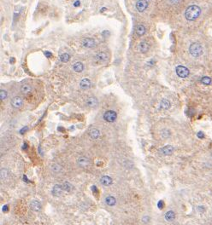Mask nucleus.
Returning <instances> with one entry per match:
<instances>
[{
	"mask_svg": "<svg viewBox=\"0 0 212 225\" xmlns=\"http://www.w3.org/2000/svg\"><path fill=\"white\" fill-rule=\"evenodd\" d=\"M117 118V114L115 111H112V110H109L107 112L104 113V119L105 121L107 122H110V123H112L114 121H116Z\"/></svg>",
	"mask_w": 212,
	"mask_h": 225,
	"instance_id": "nucleus-3",
	"label": "nucleus"
},
{
	"mask_svg": "<svg viewBox=\"0 0 212 225\" xmlns=\"http://www.w3.org/2000/svg\"><path fill=\"white\" fill-rule=\"evenodd\" d=\"M50 169L53 172L55 173H58L62 171V167L58 165V164H53L51 166H50Z\"/></svg>",
	"mask_w": 212,
	"mask_h": 225,
	"instance_id": "nucleus-26",
	"label": "nucleus"
},
{
	"mask_svg": "<svg viewBox=\"0 0 212 225\" xmlns=\"http://www.w3.org/2000/svg\"><path fill=\"white\" fill-rule=\"evenodd\" d=\"M211 78H209V77H204V78H202V79H201V82H202L203 84H206V85L211 84Z\"/></svg>",
	"mask_w": 212,
	"mask_h": 225,
	"instance_id": "nucleus-28",
	"label": "nucleus"
},
{
	"mask_svg": "<svg viewBox=\"0 0 212 225\" xmlns=\"http://www.w3.org/2000/svg\"><path fill=\"white\" fill-rule=\"evenodd\" d=\"M9 176V171L8 169L6 168H2L1 169V172H0V176H1V179L2 180H4L8 177Z\"/></svg>",
	"mask_w": 212,
	"mask_h": 225,
	"instance_id": "nucleus-25",
	"label": "nucleus"
},
{
	"mask_svg": "<svg viewBox=\"0 0 212 225\" xmlns=\"http://www.w3.org/2000/svg\"><path fill=\"white\" fill-rule=\"evenodd\" d=\"M142 221L144 222V223H148L149 221H150V218L148 217V216H145V217H143V218H142Z\"/></svg>",
	"mask_w": 212,
	"mask_h": 225,
	"instance_id": "nucleus-30",
	"label": "nucleus"
},
{
	"mask_svg": "<svg viewBox=\"0 0 212 225\" xmlns=\"http://www.w3.org/2000/svg\"><path fill=\"white\" fill-rule=\"evenodd\" d=\"M198 136L199 138H204V136H204V133L200 131V132H198Z\"/></svg>",
	"mask_w": 212,
	"mask_h": 225,
	"instance_id": "nucleus-34",
	"label": "nucleus"
},
{
	"mask_svg": "<svg viewBox=\"0 0 212 225\" xmlns=\"http://www.w3.org/2000/svg\"><path fill=\"white\" fill-rule=\"evenodd\" d=\"M63 185H60V184H56L54 185V187L52 188V195L56 197H59L62 195L63 194Z\"/></svg>",
	"mask_w": 212,
	"mask_h": 225,
	"instance_id": "nucleus-7",
	"label": "nucleus"
},
{
	"mask_svg": "<svg viewBox=\"0 0 212 225\" xmlns=\"http://www.w3.org/2000/svg\"><path fill=\"white\" fill-rule=\"evenodd\" d=\"M95 59L98 62H104L108 60V55L106 52H99L96 55Z\"/></svg>",
	"mask_w": 212,
	"mask_h": 225,
	"instance_id": "nucleus-9",
	"label": "nucleus"
},
{
	"mask_svg": "<svg viewBox=\"0 0 212 225\" xmlns=\"http://www.w3.org/2000/svg\"><path fill=\"white\" fill-rule=\"evenodd\" d=\"M149 49H150V45H149V44H148L147 42L143 41V42L140 43V50L141 53H147Z\"/></svg>",
	"mask_w": 212,
	"mask_h": 225,
	"instance_id": "nucleus-16",
	"label": "nucleus"
},
{
	"mask_svg": "<svg viewBox=\"0 0 212 225\" xmlns=\"http://www.w3.org/2000/svg\"><path fill=\"white\" fill-rule=\"evenodd\" d=\"M104 10H106V9H105V8H103V9H101L100 11L102 12V11H104Z\"/></svg>",
	"mask_w": 212,
	"mask_h": 225,
	"instance_id": "nucleus-41",
	"label": "nucleus"
},
{
	"mask_svg": "<svg viewBox=\"0 0 212 225\" xmlns=\"http://www.w3.org/2000/svg\"><path fill=\"white\" fill-rule=\"evenodd\" d=\"M45 55H46V57H48V58H50V57H51V53H50V52H49V51L45 52Z\"/></svg>",
	"mask_w": 212,
	"mask_h": 225,
	"instance_id": "nucleus-33",
	"label": "nucleus"
},
{
	"mask_svg": "<svg viewBox=\"0 0 212 225\" xmlns=\"http://www.w3.org/2000/svg\"><path fill=\"white\" fill-rule=\"evenodd\" d=\"M175 72H176V74H177V75H178L180 78H187V77L189 75V74H190L188 69H187L186 67L181 66V65L176 67V68H175Z\"/></svg>",
	"mask_w": 212,
	"mask_h": 225,
	"instance_id": "nucleus-4",
	"label": "nucleus"
},
{
	"mask_svg": "<svg viewBox=\"0 0 212 225\" xmlns=\"http://www.w3.org/2000/svg\"><path fill=\"white\" fill-rule=\"evenodd\" d=\"M159 151H160V153L163 155H170L174 152V148L171 145H167V146H164V148L160 149Z\"/></svg>",
	"mask_w": 212,
	"mask_h": 225,
	"instance_id": "nucleus-11",
	"label": "nucleus"
},
{
	"mask_svg": "<svg viewBox=\"0 0 212 225\" xmlns=\"http://www.w3.org/2000/svg\"><path fill=\"white\" fill-rule=\"evenodd\" d=\"M89 135H90V136H91L93 139H97V138L99 137V136H100V132H99V130H98L97 129H96V128H93V129L90 130V131H89Z\"/></svg>",
	"mask_w": 212,
	"mask_h": 225,
	"instance_id": "nucleus-18",
	"label": "nucleus"
},
{
	"mask_svg": "<svg viewBox=\"0 0 212 225\" xmlns=\"http://www.w3.org/2000/svg\"><path fill=\"white\" fill-rule=\"evenodd\" d=\"M148 7V3L145 0H139L136 3V9L139 12H143Z\"/></svg>",
	"mask_w": 212,
	"mask_h": 225,
	"instance_id": "nucleus-8",
	"label": "nucleus"
},
{
	"mask_svg": "<svg viewBox=\"0 0 212 225\" xmlns=\"http://www.w3.org/2000/svg\"><path fill=\"white\" fill-rule=\"evenodd\" d=\"M98 104V101H97V99L96 97H89L87 100V105L89 107H92V108H94L97 106Z\"/></svg>",
	"mask_w": 212,
	"mask_h": 225,
	"instance_id": "nucleus-12",
	"label": "nucleus"
},
{
	"mask_svg": "<svg viewBox=\"0 0 212 225\" xmlns=\"http://www.w3.org/2000/svg\"><path fill=\"white\" fill-rule=\"evenodd\" d=\"M164 203L163 200H160V201L158 202V204H157V205H158V207H159L160 209H162V208L164 207Z\"/></svg>",
	"mask_w": 212,
	"mask_h": 225,
	"instance_id": "nucleus-31",
	"label": "nucleus"
},
{
	"mask_svg": "<svg viewBox=\"0 0 212 225\" xmlns=\"http://www.w3.org/2000/svg\"><path fill=\"white\" fill-rule=\"evenodd\" d=\"M21 91L24 95H27V94H29L32 91V87L30 85H28V84H24L21 88Z\"/></svg>",
	"mask_w": 212,
	"mask_h": 225,
	"instance_id": "nucleus-21",
	"label": "nucleus"
},
{
	"mask_svg": "<svg viewBox=\"0 0 212 225\" xmlns=\"http://www.w3.org/2000/svg\"><path fill=\"white\" fill-rule=\"evenodd\" d=\"M15 62V58H10V63H14Z\"/></svg>",
	"mask_w": 212,
	"mask_h": 225,
	"instance_id": "nucleus-38",
	"label": "nucleus"
},
{
	"mask_svg": "<svg viewBox=\"0 0 212 225\" xmlns=\"http://www.w3.org/2000/svg\"><path fill=\"white\" fill-rule=\"evenodd\" d=\"M136 33H137V35L140 36V37L143 36V35L145 33V26L141 25V24H140V25H138L137 29H136Z\"/></svg>",
	"mask_w": 212,
	"mask_h": 225,
	"instance_id": "nucleus-22",
	"label": "nucleus"
},
{
	"mask_svg": "<svg viewBox=\"0 0 212 225\" xmlns=\"http://www.w3.org/2000/svg\"><path fill=\"white\" fill-rule=\"evenodd\" d=\"M84 66L81 62H76L73 65V69L76 72V73H80L83 71Z\"/></svg>",
	"mask_w": 212,
	"mask_h": 225,
	"instance_id": "nucleus-20",
	"label": "nucleus"
},
{
	"mask_svg": "<svg viewBox=\"0 0 212 225\" xmlns=\"http://www.w3.org/2000/svg\"><path fill=\"white\" fill-rule=\"evenodd\" d=\"M30 206H31V209L34 211H40V209H41V204L38 201V200H33L30 204Z\"/></svg>",
	"mask_w": 212,
	"mask_h": 225,
	"instance_id": "nucleus-14",
	"label": "nucleus"
},
{
	"mask_svg": "<svg viewBox=\"0 0 212 225\" xmlns=\"http://www.w3.org/2000/svg\"><path fill=\"white\" fill-rule=\"evenodd\" d=\"M201 14V9L198 5H191L186 9L185 17L187 21H195Z\"/></svg>",
	"mask_w": 212,
	"mask_h": 225,
	"instance_id": "nucleus-1",
	"label": "nucleus"
},
{
	"mask_svg": "<svg viewBox=\"0 0 212 225\" xmlns=\"http://www.w3.org/2000/svg\"><path fill=\"white\" fill-rule=\"evenodd\" d=\"M70 59V55L67 53H63L60 55V61L63 62H68Z\"/></svg>",
	"mask_w": 212,
	"mask_h": 225,
	"instance_id": "nucleus-27",
	"label": "nucleus"
},
{
	"mask_svg": "<svg viewBox=\"0 0 212 225\" xmlns=\"http://www.w3.org/2000/svg\"><path fill=\"white\" fill-rule=\"evenodd\" d=\"M22 103H23L22 99L20 97H16L11 100V105L15 108H20L22 106Z\"/></svg>",
	"mask_w": 212,
	"mask_h": 225,
	"instance_id": "nucleus-10",
	"label": "nucleus"
},
{
	"mask_svg": "<svg viewBox=\"0 0 212 225\" xmlns=\"http://www.w3.org/2000/svg\"><path fill=\"white\" fill-rule=\"evenodd\" d=\"M102 35H103L104 37H107V36L110 35V32H108V31H104V32H102Z\"/></svg>",
	"mask_w": 212,
	"mask_h": 225,
	"instance_id": "nucleus-32",
	"label": "nucleus"
},
{
	"mask_svg": "<svg viewBox=\"0 0 212 225\" xmlns=\"http://www.w3.org/2000/svg\"><path fill=\"white\" fill-rule=\"evenodd\" d=\"M189 52L193 57H198L203 54V48L200 44L193 43L189 47Z\"/></svg>",
	"mask_w": 212,
	"mask_h": 225,
	"instance_id": "nucleus-2",
	"label": "nucleus"
},
{
	"mask_svg": "<svg viewBox=\"0 0 212 225\" xmlns=\"http://www.w3.org/2000/svg\"><path fill=\"white\" fill-rule=\"evenodd\" d=\"M211 157H212V152H211Z\"/></svg>",
	"mask_w": 212,
	"mask_h": 225,
	"instance_id": "nucleus-42",
	"label": "nucleus"
},
{
	"mask_svg": "<svg viewBox=\"0 0 212 225\" xmlns=\"http://www.w3.org/2000/svg\"><path fill=\"white\" fill-rule=\"evenodd\" d=\"M74 5L75 7H78V6L80 5V1H76L75 3H74Z\"/></svg>",
	"mask_w": 212,
	"mask_h": 225,
	"instance_id": "nucleus-36",
	"label": "nucleus"
},
{
	"mask_svg": "<svg viewBox=\"0 0 212 225\" xmlns=\"http://www.w3.org/2000/svg\"><path fill=\"white\" fill-rule=\"evenodd\" d=\"M105 203L106 205H110V206H113L116 205L117 203V200L114 196H111V195H109L105 198Z\"/></svg>",
	"mask_w": 212,
	"mask_h": 225,
	"instance_id": "nucleus-17",
	"label": "nucleus"
},
{
	"mask_svg": "<svg viewBox=\"0 0 212 225\" xmlns=\"http://www.w3.org/2000/svg\"><path fill=\"white\" fill-rule=\"evenodd\" d=\"M77 163L80 167H87L90 165V159L86 156H80L79 157Z\"/></svg>",
	"mask_w": 212,
	"mask_h": 225,
	"instance_id": "nucleus-6",
	"label": "nucleus"
},
{
	"mask_svg": "<svg viewBox=\"0 0 212 225\" xmlns=\"http://www.w3.org/2000/svg\"><path fill=\"white\" fill-rule=\"evenodd\" d=\"M169 1H170L171 3H176V2H177L178 0H169Z\"/></svg>",
	"mask_w": 212,
	"mask_h": 225,
	"instance_id": "nucleus-40",
	"label": "nucleus"
},
{
	"mask_svg": "<svg viewBox=\"0 0 212 225\" xmlns=\"http://www.w3.org/2000/svg\"><path fill=\"white\" fill-rule=\"evenodd\" d=\"M160 107H161V108L165 109V110L168 109L170 107V101L168 100H167V99H163V100L161 101Z\"/></svg>",
	"mask_w": 212,
	"mask_h": 225,
	"instance_id": "nucleus-23",
	"label": "nucleus"
},
{
	"mask_svg": "<svg viewBox=\"0 0 212 225\" xmlns=\"http://www.w3.org/2000/svg\"><path fill=\"white\" fill-rule=\"evenodd\" d=\"M8 210V205H5L4 206H3V211H7Z\"/></svg>",
	"mask_w": 212,
	"mask_h": 225,
	"instance_id": "nucleus-37",
	"label": "nucleus"
},
{
	"mask_svg": "<svg viewBox=\"0 0 212 225\" xmlns=\"http://www.w3.org/2000/svg\"><path fill=\"white\" fill-rule=\"evenodd\" d=\"M22 149H27V145L26 143H24V145H23V147H22Z\"/></svg>",
	"mask_w": 212,
	"mask_h": 225,
	"instance_id": "nucleus-39",
	"label": "nucleus"
},
{
	"mask_svg": "<svg viewBox=\"0 0 212 225\" xmlns=\"http://www.w3.org/2000/svg\"><path fill=\"white\" fill-rule=\"evenodd\" d=\"M63 191H66V192H70L73 189V185L71 184L70 182H64L63 184Z\"/></svg>",
	"mask_w": 212,
	"mask_h": 225,
	"instance_id": "nucleus-24",
	"label": "nucleus"
},
{
	"mask_svg": "<svg viewBox=\"0 0 212 225\" xmlns=\"http://www.w3.org/2000/svg\"><path fill=\"white\" fill-rule=\"evenodd\" d=\"M164 217L165 219H166L167 221L171 222V221H173V220L175 219V212H174L173 211H167V212L165 213Z\"/></svg>",
	"mask_w": 212,
	"mask_h": 225,
	"instance_id": "nucleus-19",
	"label": "nucleus"
},
{
	"mask_svg": "<svg viewBox=\"0 0 212 225\" xmlns=\"http://www.w3.org/2000/svg\"><path fill=\"white\" fill-rule=\"evenodd\" d=\"M80 88L83 89V90H87V89L90 88V86H91V81H90V79H88V78H83V79L80 81Z\"/></svg>",
	"mask_w": 212,
	"mask_h": 225,
	"instance_id": "nucleus-15",
	"label": "nucleus"
},
{
	"mask_svg": "<svg viewBox=\"0 0 212 225\" xmlns=\"http://www.w3.org/2000/svg\"><path fill=\"white\" fill-rule=\"evenodd\" d=\"M81 43H82V45L85 48H89V49L94 48L95 46L97 45L96 41L92 38H85V39H83Z\"/></svg>",
	"mask_w": 212,
	"mask_h": 225,
	"instance_id": "nucleus-5",
	"label": "nucleus"
},
{
	"mask_svg": "<svg viewBox=\"0 0 212 225\" xmlns=\"http://www.w3.org/2000/svg\"><path fill=\"white\" fill-rule=\"evenodd\" d=\"M7 97H8L7 91H4V90H1L0 91V99H1V101L5 100L7 98Z\"/></svg>",
	"mask_w": 212,
	"mask_h": 225,
	"instance_id": "nucleus-29",
	"label": "nucleus"
},
{
	"mask_svg": "<svg viewBox=\"0 0 212 225\" xmlns=\"http://www.w3.org/2000/svg\"><path fill=\"white\" fill-rule=\"evenodd\" d=\"M100 182H101V183H102L103 185H104V186H110V185H111L112 182H113L112 178H111L110 176H102Z\"/></svg>",
	"mask_w": 212,
	"mask_h": 225,
	"instance_id": "nucleus-13",
	"label": "nucleus"
},
{
	"mask_svg": "<svg viewBox=\"0 0 212 225\" xmlns=\"http://www.w3.org/2000/svg\"><path fill=\"white\" fill-rule=\"evenodd\" d=\"M26 130H27V127H24L23 129H22V130H20V133H21V134H24V132L26 131Z\"/></svg>",
	"mask_w": 212,
	"mask_h": 225,
	"instance_id": "nucleus-35",
	"label": "nucleus"
}]
</instances>
